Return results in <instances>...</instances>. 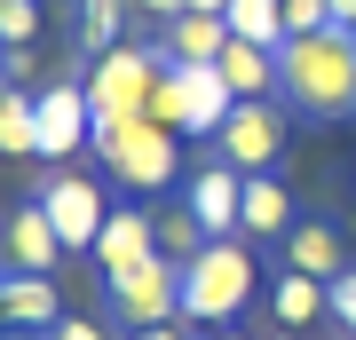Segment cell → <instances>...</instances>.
Instances as JSON below:
<instances>
[{
  "instance_id": "obj_1",
  "label": "cell",
  "mask_w": 356,
  "mask_h": 340,
  "mask_svg": "<svg viewBox=\"0 0 356 340\" xmlns=\"http://www.w3.org/2000/svg\"><path fill=\"white\" fill-rule=\"evenodd\" d=\"M277 95L309 119H356V40L341 24L277 48Z\"/></svg>"
},
{
  "instance_id": "obj_2",
  "label": "cell",
  "mask_w": 356,
  "mask_h": 340,
  "mask_svg": "<svg viewBox=\"0 0 356 340\" xmlns=\"http://www.w3.org/2000/svg\"><path fill=\"white\" fill-rule=\"evenodd\" d=\"M261 293V261L238 238H206L182 261V325H229L245 301Z\"/></svg>"
},
{
  "instance_id": "obj_3",
  "label": "cell",
  "mask_w": 356,
  "mask_h": 340,
  "mask_svg": "<svg viewBox=\"0 0 356 340\" xmlns=\"http://www.w3.org/2000/svg\"><path fill=\"white\" fill-rule=\"evenodd\" d=\"M88 151L111 166L127 190H166L182 175V135L166 119H127V127H95V143Z\"/></svg>"
},
{
  "instance_id": "obj_4",
  "label": "cell",
  "mask_w": 356,
  "mask_h": 340,
  "mask_svg": "<svg viewBox=\"0 0 356 340\" xmlns=\"http://www.w3.org/2000/svg\"><path fill=\"white\" fill-rule=\"evenodd\" d=\"M159 72H166V56H151V48H111V56H95V72H88V111H95V127L151 119Z\"/></svg>"
},
{
  "instance_id": "obj_5",
  "label": "cell",
  "mask_w": 356,
  "mask_h": 340,
  "mask_svg": "<svg viewBox=\"0 0 356 340\" xmlns=\"http://www.w3.org/2000/svg\"><path fill=\"white\" fill-rule=\"evenodd\" d=\"M111 301H119V332L175 325V316H182V261H175V253H151L143 269L111 277Z\"/></svg>"
},
{
  "instance_id": "obj_6",
  "label": "cell",
  "mask_w": 356,
  "mask_h": 340,
  "mask_svg": "<svg viewBox=\"0 0 356 340\" xmlns=\"http://www.w3.org/2000/svg\"><path fill=\"white\" fill-rule=\"evenodd\" d=\"M32 111H40V159H48V166H64V159H79L95 143L88 79H48V88L32 95Z\"/></svg>"
},
{
  "instance_id": "obj_7",
  "label": "cell",
  "mask_w": 356,
  "mask_h": 340,
  "mask_svg": "<svg viewBox=\"0 0 356 340\" xmlns=\"http://www.w3.org/2000/svg\"><path fill=\"white\" fill-rule=\"evenodd\" d=\"M40 206H48V222H56V238H64V253H95L103 222H111V198H103L95 175H48Z\"/></svg>"
},
{
  "instance_id": "obj_8",
  "label": "cell",
  "mask_w": 356,
  "mask_h": 340,
  "mask_svg": "<svg viewBox=\"0 0 356 340\" xmlns=\"http://www.w3.org/2000/svg\"><path fill=\"white\" fill-rule=\"evenodd\" d=\"M214 159H229L238 166V175H269V166L285 159V111L277 103H238V111H229V127L214 135Z\"/></svg>"
},
{
  "instance_id": "obj_9",
  "label": "cell",
  "mask_w": 356,
  "mask_h": 340,
  "mask_svg": "<svg viewBox=\"0 0 356 340\" xmlns=\"http://www.w3.org/2000/svg\"><path fill=\"white\" fill-rule=\"evenodd\" d=\"M229 111H238V95H229L222 63H175V135L214 143L229 127Z\"/></svg>"
},
{
  "instance_id": "obj_10",
  "label": "cell",
  "mask_w": 356,
  "mask_h": 340,
  "mask_svg": "<svg viewBox=\"0 0 356 340\" xmlns=\"http://www.w3.org/2000/svg\"><path fill=\"white\" fill-rule=\"evenodd\" d=\"M56 261H64V238H56L48 206H16L8 222H0V277H56Z\"/></svg>"
},
{
  "instance_id": "obj_11",
  "label": "cell",
  "mask_w": 356,
  "mask_h": 340,
  "mask_svg": "<svg viewBox=\"0 0 356 340\" xmlns=\"http://www.w3.org/2000/svg\"><path fill=\"white\" fill-rule=\"evenodd\" d=\"M182 206L198 214L206 238H238V214H245V175L229 159H206L191 182H182Z\"/></svg>"
},
{
  "instance_id": "obj_12",
  "label": "cell",
  "mask_w": 356,
  "mask_h": 340,
  "mask_svg": "<svg viewBox=\"0 0 356 340\" xmlns=\"http://www.w3.org/2000/svg\"><path fill=\"white\" fill-rule=\"evenodd\" d=\"M151 253H159V214H143V206H111V222H103V238H95L103 285L127 277V269H143Z\"/></svg>"
},
{
  "instance_id": "obj_13",
  "label": "cell",
  "mask_w": 356,
  "mask_h": 340,
  "mask_svg": "<svg viewBox=\"0 0 356 340\" xmlns=\"http://www.w3.org/2000/svg\"><path fill=\"white\" fill-rule=\"evenodd\" d=\"M277 253H285V269H301V277H317V285H332L348 269V238L332 222H293L277 238Z\"/></svg>"
},
{
  "instance_id": "obj_14",
  "label": "cell",
  "mask_w": 356,
  "mask_h": 340,
  "mask_svg": "<svg viewBox=\"0 0 356 340\" xmlns=\"http://www.w3.org/2000/svg\"><path fill=\"white\" fill-rule=\"evenodd\" d=\"M0 325L8 332H56L64 325L56 277H0Z\"/></svg>"
},
{
  "instance_id": "obj_15",
  "label": "cell",
  "mask_w": 356,
  "mask_h": 340,
  "mask_svg": "<svg viewBox=\"0 0 356 340\" xmlns=\"http://www.w3.org/2000/svg\"><path fill=\"white\" fill-rule=\"evenodd\" d=\"M293 229V190L277 175H245V214H238V238H285Z\"/></svg>"
},
{
  "instance_id": "obj_16",
  "label": "cell",
  "mask_w": 356,
  "mask_h": 340,
  "mask_svg": "<svg viewBox=\"0 0 356 340\" xmlns=\"http://www.w3.org/2000/svg\"><path fill=\"white\" fill-rule=\"evenodd\" d=\"M269 316H277V332H301V325H317V316H332V285L301 277V269H285V277L269 285Z\"/></svg>"
},
{
  "instance_id": "obj_17",
  "label": "cell",
  "mask_w": 356,
  "mask_h": 340,
  "mask_svg": "<svg viewBox=\"0 0 356 340\" xmlns=\"http://www.w3.org/2000/svg\"><path fill=\"white\" fill-rule=\"evenodd\" d=\"M222 79H229V95H238V103H261V95H277V48L229 40V48H222Z\"/></svg>"
},
{
  "instance_id": "obj_18",
  "label": "cell",
  "mask_w": 356,
  "mask_h": 340,
  "mask_svg": "<svg viewBox=\"0 0 356 340\" xmlns=\"http://www.w3.org/2000/svg\"><path fill=\"white\" fill-rule=\"evenodd\" d=\"M222 48H229L222 16H175L166 24V63H222Z\"/></svg>"
},
{
  "instance_id": "obj_19",
  "label": "cell",
  "mask_w": 356,
  "mask_h": 340,
  "mask_svg": "<svg viewBox=\"0 0 356 340\" xmlns=\"http://www.w3.org/2000/svg\"><path fill=\"white\" fill-rule=\"evenodd\" d=\"M127 16H135V0H79V48L88 56L127 48Z\"/></svg>"
},
{
  "instance_id": "obj_20",
  "label": "cell",
  "mask_w": 356,
  "mask_h": 340,
  "mask_svg": "<svg viewBox=\"0 0 356 340\" xmlns=\"http://www.w3.org/2000/svg\"><path fill=\"white\" fill-rule=\"evenodd\" d=\"M229 40H254V48H285V0H229L222 8Z\"/></svg>"
},
{
  "instance_id": "obj_21",
  "label": "cell",
  "mask_w": 356,
  "mask_h": 340,
  "mask_svg": "<svg viewBox=\"0 0 356 340\" xmlns=\"http://www.w3.org/2000/svg\"><path fill=\"white\" fill-rule=\"evenodd\" d=\"M198 245H206L198 214H191V206H166V214H159V253H175V261H191Z\"/></svg>"
},
{
  "instance_id": "obj_22",
  "label": "cell",
  "mask_w": 356,
  "mask_h": 340,
  "mask_svg": "<svg viewBox=\"0 0 356 340\" xmlns=\"http://www.w3.org/2000/svg\"><path fill=\"white\" fill-rule=\"evenodd\" d=\"M40 40V0H0V48H32Z\"/></svg>"
},
{
  "instance_id": "obj_23",
  "label": "cell",
  "mask_w": 356,
  "mask_h": 340,
  "mask_svg": "<svg viewBox=\"0 0 356 340\" xmlns=\"http://www.w3.org/2000/svg\"><path fill=\"white\" fill-rule=\"evenodd\" d=\"M325 24H332V0H285V40L325 32Z\"/></svg>"
},
{
  "instance_id": "obj_24",
  "label": "cell",
  "mask_w": 356,
  "mask_h": 340,
  "mask_svg": "<svg viewBox=\"0 0 356 340\" xmlns=\"http://www.w3.org/2000/svg\"><path fill=\"white\" fill-rule=\"evenodd\" d=\"M332 325L356 340V269H341V277H332Z\"/></svg>"
},
{
  "instance_id": "obj_25",
  "label": "cell",
  "mask_w": 356,
  "mask_h": 340,
  "mask_svg": "<svg viewBox=\"0 0 356 340\" xmlns=\"http://www.w3.org/2000/svg\"><path fill=\"white\" fill-rule=\"evenodd\" d=\"M40 340H111V332H103L95 316H64V325H56V332H40Z\"/></svg>"
},
{
  "instance_id": "obj_26",
  "label": "cell",
  "mask_w": 356,
  "mask_h": 340,
  "mask_svg": "<svg viewBox=\"0 0 356 340\" xmlns=\"http://www.w3.org/2000/svg\"><path fill=\"white\" fill-rule=\"evenodd\" d=\"M127 340H191V332H182V316H175V325H143V332H127Z\"/></svg>"
},
{
  "instance_id": "obj_27",
  "label": "cell",
  "mask_w": 356,
  "mask_h": 340,
  "mask_svg": "<svg viewBox=\"0 0 356 340\" xmlns=\"http://www.w3.org/2000/svg\"><path fill=\"white\" fill-rule=\"evenodd\" d=\"M135 8H143V16H159V24H175V16H182V0H135Z\"/></svg>"
},
{
  "instance_id": "obj_28",
  "label": "cell",
  "mask_w": 356,
  "mask_h": 340,
  "mask_svg": "<svg viewBox=\"0 0 356 340\" xmlns=\"http://www.w3.org/2000/svg\"><path fill=\"white\" fill-rule=\"evenodd\" d=\"M229 0H182V16H222Z\"/></svg>"
},
{
  "instance_id": "obj_29",
  "label": "cell",
  "mask_w": 356,
  "mask_h": 340,
  "mask_svg": "<svg viewBox=\"0 0 356 340\" xmlns=\"http://www.w3.org/2000/svg\"><path fill=\"white\" fill-rule=\"evenodd\" d=\"M332 24H341V32L356 24V0H332Z\"/></svg>"
},
{
  "instance_id": "obj_30",
  "label": "cell",
  "mask_w": 356,
  "mask_h": 340,
  "mask_svg": "<svg viewBox=\"0 0 356 340\" xmlns=\"http://www.w3.org/2000/svg\"><path fill=\"white\" fill-rule=\"evenodd\" d=\"M206 340H254V332H238V325H214V332H206Z\"/></svg>"
},
{
  "instance_id": "obj_31",
  "label": "cell",
  "mask_w": 356,
  "mask_h": 340,
  "mask_svg": "<svg viewBox=\"0 0 356 340\" xmlns=\"http://www.w3.org/2000/svg\"><path fill=\"white\" fill-rule=\"evenodd\" d=\"M0 103H8V79H0Z\"/></svg>"
},
{
  "instance_id": "obj_32",
  "label": "cell",
  "mask_w": 356,
  "mask_h": 340,
  "mask_svg": "<svg viewBox=\"0 0 356 340\" xmlns=\"http://www.w3.org/2000/svg\"><path fill=\"white\" fill-rule=\"evenodd\" d=\"M0 56H8V48H0Z\"/></svg>"
}]
</instances>
